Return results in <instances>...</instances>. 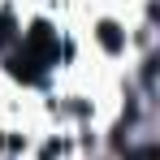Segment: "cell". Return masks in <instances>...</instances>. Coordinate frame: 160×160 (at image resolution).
I'll use <instances>...</instances> for the list:
<instances>
[{
	"label": "cell",
	"instance_id": "7a4b0ae2",
	"mask_svg": "<svg viewBox=\"0 0 160 160\" xmlns=\"http://www.w3.org/2000/svg\"><path fill=\"white\" fill-rule=\"evenodd\" d=\"M18 18H13V13H9V9H0V52H9V48H13V43H18Z\"/></svg>",
	"mask_w": 160,
	"mask_h": 160
},
{
	"label": "cell",
	"instance_id": "6da1fadb",
	"mask_svg": "<svg viewBox=\"0 0 160 160\" xmlns=\"http://www.w3.org/2000/svg\"><path fill=\"white\" fill-rule=\"evenodd\" d=\"M95 39H100V48H104L108 56H121V52H126V30L117 26L112 18H104V22L95 26Z\"/></svg>",
	"mask_w": 160,
	"mask_h": 160
}]
</instances>
